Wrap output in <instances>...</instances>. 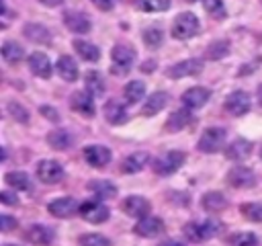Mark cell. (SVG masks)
<instances>
[{
  "label": "cell",
  "mask_w": 262,
  "mask_h": 246,
  "mask_svg": "<svg viewBox=\"0 0 262 246\" xmlns=\"http://www.w3.org/2000/svg\"><path fill=\"white\" fill-rule=\"evenodd\" d=\"M209 96H211L209 88H205V86H192V88H188L182 94V105L188 107V109H201L209 100Z\"/></svg>",
  "instance_id": "obj_18"
},
{
  "label": "cell",
  "mask_w": 262,
  "mask_h": 246,
  "mask_svg": "<svg viewBox=\"0 0 262 246\" xmlns=\"http://www.w3.org/2000/svg\"><path fill=\"white\" fill-rule=\"evenodd\" d=\"M47 211L55 217H72L74 213L80 211V205L72 197H59V199H53L51 203H47Z\"/></svg>",
  "instance_id": "obj_12"
},
{
  "label": "cell",
  "mask_w": 262,
  "mask_h": 246,
  "mask_svg": "<svg viewBox=\"0 0 262 246\" xmlns=\"http://www.w3.org/2000/svg\"><path fill=\"white\" fill-rule=\"evenodd\" d=\"M158 246H184L180 240H174V238H170V240H164V242H160Z\"/></svg>",
  "instance_id": "obj_47"
},
{
  "label": "cell",
  "mask_w": 262,
  "mask_h": 246,
  "mask_svg": "<svg viewBox=\"0 0 262 246\" xmlns=\"http://www.w3.org/2000/svg\"><path fill=\"white\" fill-rule=\"evenodd\" d=\"M143 94H145V84L141 80H131L129 84H125V100L127 102L135 105L143 98Z\"/></svg>",
  "instance_id": "obj_34"
},
{
  "label": "cell",
  "mask_w": 262,
  "mask_h": 246,
  "mask_svg": "<svg viewBox=\"0 0 262 246\" xmlns=\"http://www.w3.org/2000/svg\"><path fill=\"white\" fill-rule=\"evenodd\" d=\"M25 236H27V240H29L31 244H35V246H49V244L53 242V238H55L53 230L47 228V225H43V223H33V225L27 230Z\"/></svg>",
  "instance_id": "obj_17"
},
{
  "label": "cell",
  "mask_w": 262,
  "mask_h": 246,
  "mask_svg": "<svg viewBox=\"0 0 262 246\" xmlns=\"http://www.w3.org/2000/svg\"><path fill=\"white\" fill-rule=\"evenodd\" d=\"M23 55H25V51H23V47L18 43L4 41V45H2V57L6 59V64H18L23 59Z\"/></svg>",
  "instance_id": "obj_35"
},
{
  "label": "cell",
  "mask_w": 262,
  "mask_h": 246,
  "mask_svg": "<svg viewBox=\"0 0 262 246\" xmlns=\"http://www.w3.org/2000/svg\"><path fill=\"white\" fill-rule=\"evenodd\" d=\"M139 8L143 12H162L170 8V0H139Z\"/></svg>",
  "instance_id": "obj_40"
},
{
  "label": "cell",
  "mask_w": 262,
  "mask_h": 246,
  "mask_svg": "<svg viewBox=\"0 0 262 246\" xmlns=\"http://www.w3.org/2000/svg\"><path fill=\"white\" fill-rule=\"evenodd\" d=\"M196 33H199V18L192 12H182L174 18V25H172V37L174 39L186 41V39L194 37Z\"/></svg>",
  "instance_id": "obj_3"
},
{
  "label": "cell",
  "mask_w": 262,
  "mask_h": 246,
  "mask_svg": "<svg viewBox=\"0 0 262 246\" xmlns=\"http://www.w3.org/2000/svg\"><path fill=\"white\" fill-rule=\"evenodd\" d=\"M123 2H133V0H123Z\"/></svg>",
  "instance_id": "obj_50"
},
{
  "label": "cell",
  "mask_w": 262,
  "mask_h": 246,
  "mask_svg": "<svg viewBox=\"0 0 262 246\" xmlns=\"http://www.w3.org/2000/svg\"><path fill=\"white\" fill-rule=\"evenodd\" d=\"M37 178L45 184H55L63 178V168L55 162V160H41L37 164V170H35Z\"/></svg>",
  "instance_id": "obj_7"
},
{
  "label": "cell",
  "mask_w": 262,
  "mask_h": 246,
  "mask_svg": "<svg viewBox=\"0 0 262 246\" xmlns=\"http://www.w3.org/2000/svg\"><path fill=\"white\" fill-rule=\"evenodd\" d=\"M41 4H45V6H57V4H61V0H39Z\"/></svg>",
  "instance_id": "obj_48"
},
{
  "label": "cell",
  "mask_w": 262,
  "mask_h": 246,
  "mask_svg": "<svg viewBox=\"0 0 262 246\" xmlns=\"http://www.w3.org/2000/svg\"><path fill=\"white\" fill-rule=\"evenodd\" d=\"M57 68V74L66 80V82H76L78 80V64L72 55H61L55 64Z\"/></svg>",
  "instance_id": "obj_23"
},
{
  "label": "cell",
  "mask_w": 262,
  "mask_h": 246,
  "mask_svg": "<svg viewBox=\"0 0 262 246\" xmlns=\"http://www.w3.org/2000/svg\"><path fill=\"white\" fill-rule=\"evenodd\" d=\"M94 96L88 92V90H76L72 96H70V107L74 113L82 115V117H94Z\"/></svg>",
  "instance_id": "obj_8"
},
{
  "label": "cell",
  "mask_w": 262,
  "mask_h": 246,
  "mask_svg": "<svg viewBox=\"0 0 262 246\" xmlns=\"http://www.w3.org/2000/svg\"><path fill=\"white\" fill-rule=\"evenodd\" d=\"M74 49H76V53L84 59V61H98V57H100V49L94 45V43H90V41H84V39H76L74 41Z\"/></svg>",
  "instance_id": "obj_28"
},
{
  "label": "cell",
  "mask_w": 262,
  "mask_h": 246,
  "mask_svg": "<svg viewBox=\"0 0 262 246\" xmlns=\"http://www.w3.org/2000/svg\"><path fill=\"white\" fill-rule=\"evenodd\" d=\"M252 107V100H250V94L244 92V90H233L227 98H225V111L233 117H242L250 111Z\"/></svg>",
  "instance_id": "obj_6"
},
{
  "label": "cell",
  "mask_w": 262,
  "mask_h": 246,
  "mask_svg": "<svg viewBox=\"0 0 262 246\" xmlns=\"http://www.w3.org/2000/svg\"><path fill=\"white\" fill-rule=\"evenodd\" d=\"M29 68L39 78H49L51 76V61L43 51H33L29 55Z\"/></svg>",
  "instance_id": "obj_20"
},
{
  "label": "cell",
  "mask_w": 262,
  "mask_h": 246,
  "mask_svg": "<svg viewBox=\"0 0 262 246\" xmlns=\"http://www.w3.org/2000/svg\"><path fill=\"white\" fill-rule=\"evenodd\" d=\"M201 205H203L207 211L217 213V211H223V209L227 207V197H225L223 193H219V191H209V193L203 195Z\"/></svg>",
  "instance_id": "obj_27"
},
{
  "label": "cell",
  "mask_w": 262,
  "mask_h": 246,
  "mask_svg": "<svg viewBox=\"0 0 262 246\" xmlns=\"http://www.w3.org/2000/svg\"><path fill=\"white\" fill-rule=\"evenodd\" d=\"M90 2H92L98 10H104V12H106V10H111V8H113V4H115V0H90Z\"/></svg>",
  "instance_id": "obj_46"
},
{
  "label": "cell",
  "mask_w": 262,
  "mask_h": 246,
  "mask_svg": "<svg viewBox=\"0 0 262 246\" xmlns=\"http://www.w3.org/2000/svg\"><path fill=\"white\" fill-rule=\"evenodd\" d=\"M260 2H262V0H260Z\"/></svg>",
  "instance_id": "obj_53"
},
{
  "label": "cell",
  "mask_w": 262,
  "mask_h": 246,
  "mask_svg": "<svg viewBox=\"0 0 262 246\" xmlns=\"http://www.w3.org/2000/svg\"><path fill=\"white\" fill-rule=\"evenodd\" d=\"M143 41H145L147 47L158 49V47L162 45V41H164V33H162V29H158V27H147V29L143 31Z\"/></svg>",
  "instance_id": "obj_37"
},
{
  "label": "cell",
  "mask_w": 262,
  "mask_h": 246,
  "mask_svg": "<svg viewBox=\"0 0 262 246\" xmlns=\"http://www.w3.org/2000/svg\"><path fill=\"white\" fill-rule=\"evenodd\" d=\"M104 117H106L108 123L121 125V123L127 121V109H125L119 100L111 98V100H106V105H104Z\"/></svg>",
  "instance_id": "obj_24"
},
{
  "label": "cell",
  "mask_w": 262,
  "mask_h": 246,
  "mask_svg": "<svg viewBox=\"0 0 262 246\" xmlns=\"http://www.w3.org/2000/svg\"><path fill=\"white\" fill-rule=\"evenodd\" d=\"M84 82H86V90H88L92 96H100V94L104 92V88H106L104 78H102L98 72H94V70H90V72L86 74Z\"/></svg>",
  "instance_id": "obj_32"
},
{
  "label": "cell",
  "mask_w": 262,
  "mask_h": 246,
  "mask_svg": "<svg viewBox=\"0 0 262 246\" xmlns=\"http://www.w3.org/2000/svg\"><path fill=\"white\" fill-rule=\"evenodd\" d=\"M133 232H135L137 236H143V238H151V236H158V234H162V232H164V221H162L160 217H151V215H145V217H141V219L135 223Z\"/></svg>",
  "instance_id": "obj_16"
},
{
  "label": "cell",
  "mask_w": 262,
  "mask_h": 246,
  "mask_svg": "<svg viewBox=\"0 0 262 246\" xmlns=\"http://www.w3.org/2000/svg\"><path fill=\"white\" fill-rule=\"evenodd\" d=\"M4 180H6V184H8V187H12V189H16V191H27V193H31V191H33V180H31V178H29V174H27V172H23V170L6 172Z\"/></svg>",
  "instance_id": "obj_26"
},
{
  "label": "cell",
  "mask_w": 262,
  "mask_h": 246,
  "mask_svg": "<svg viewBox=\"0 0 262 246\" xmlns=\"http://www.w3.org/2000/svg\"><path fill=\"white\" fill-rule=\"evenodd\" d=\"M147 154L145 152H135V154H131V156H127L123 162H121V170L125 172V174H135V172H139L145 164H147Z\"/></svg>",
  "instance_id": "obj_29"
},
{
  "label": "cell",
  "mask_w": 262,
  "mask_h": 246,
  "mask_svg": "<svg viewBox=\"0 0 262 246\" xmlns=\"http://www.w3.org/2000/svg\"><path fill=\"white\" fill-rule=\"evenodd\" d=\"M111 150L108 148H104V146H98V144H94V146H88V148H84V160L90 164V166H94V168H102V166H106L108 162H111Z\"/></svg>",
  "instance_id": "obj_14"
},
{
  "label": "cell",
  "mask_w": 262,
  "mask_h": 246,
  "mask_svg": "<svg viewBox=\"0 0 262 246\" xmlns=\"http://www.w3.org/2000/svg\"><path fill=\"white\" fill-rule=\"evenodd\" d=\"M203 6L209 14L217 16V18H223L225 16V6H223V0H203Z\"/></svg>",
  "instance_id": "obj_42"
},
{
  "label": "cell",
  "mask_w": 262,
  "mask_h": 246,
  "mask_svg": "<svg viewBox=\"0 0 262 246\" xmlns=\"http://www.w3.org/2000/svg\"><path fill=\"white\" fill-rule=\"evenodd\" d=\"M258 100H260V105H262V84L258 86Z\"/></svg>",
  "instance_id": "obj_49"
},
{
  "label": "cell",
  "mask_w": 262,
  "mask_h": 246,
  "mask_svg": "<svg viewBox=\"0 0 262 246\" xmlns=\"http://www.w3.org/2000/svg\"><path fill=\"white\" fill-rule=\"evenodd\" d=\"M190 111H192V109H188V107L174 111V113L168 117V121H166V129H168L170 133H176V131H182L184 127H188V125L192 123V113H190Z\"/></svg>",
  "instance_id": "obj_19"
},
{
  "label": "cell",
  "mask_w": 262,
  "mask_h": 246,
  "mask_svg": "<svg viewBox=\"0 0 262 246\" xmlns=\"http://www.w3.org/2000/svg\"><path fill=\"white\" fill-rule=\"evenodd\" d=\"M201 72H203V61L190 57V59H182V61L170 66L166 74L170 78H186V76H199Z\"/></svg>",
  "instance_id": "obj_11"
},
{
  "label": "cell",
  "mask_w": 262,
  "mask_h": 246,
  "mask_svg": "<svg viewBox=\"0 0 262 246\" xmlns=\"http://www.w3.org/2000/svg\"><path fill=\"white\" fill-rule=\"evenodd\" d=\"M47 141L53 150H68L72 146V135L66 131V129H53L47 133Z\"/></svg>",
  "instance_id": "obj_31"
},
{
  "label": "cell",
  "mask_w": 262,
  "mask_h": 246,
  "mask_svg": "<svg viewBox=\"0 0 262 246\" xmlns=\"http://www.w3.org/2000/svg\"><path fill=\"white\" fill-rule=\"evenodd\" d=\"M6 246H14V244H6Z\"/></svg>",
  "instance_id": "obj_51"
},
{
  "label": "cell",
  "mask_w": 262,
  "mask_h": 246,
  "mask_svg": "<svg viewBox=\"0 0 262 246\" xmlns=\"http://www.w3.org/2000/svg\"><path fill=\"white\" fill-rule=\"evenodd\" d=\"M121 209H123L127 215L141 219V217L149 215V201L143 199V197H139V195H131V197H127V199L121 203Z\"/></svg>",
  "instance_id": "obj_15"
},
{
  "label": "cell",
  "mask_w": 262,
  "mask_h": 246,
  "mask_svg": "<svg viewBox=\"0 0 262 246\" xmlns=\"http://www.w3.org/2000/svg\"><path fill=\"white\" fill-rule=\"evenodd\" d=\"M252 154V141H248V139H244V137H235L231 144H229V148L225 150V156L229 158V160H244V158H248Z\"/></svg>",
  "instance_id": "obj_25"
},
{
  "label": "cell",
  "mask_w": 262,
  "mask_h": 246,
  "mask_svg": "<svg viewBox=\"0 0 262 246\" xmlns=\"http://www.w3.org/2000/svg\"><path fill=\"white\" fill-rule=\"evenodd\" d=\"M23 33L33 43H43V45H49L51 43V31L45 25H41V23H27L25 29H23Z\"/></svg>",
  "instance_id": "obj_21"
},
{
  "label": "cell",
  "mask_w": 262,
  "mask_h": 246,
  "mask_svg": "<svg viewBox=\"0 0 262 246\" xmlns=\"http://www.w3.org/2000/svg\"><path fill=\"white\" fill-rule=\"evenodd\" d=\"M223 144H225V129H221V127H209L199 137V150L205 154L219 152L223 148Z\"/></svg>",
  "instance_id": "obj_5"
},
{
  "label": "cell",
  "mask_w": 262,
  "mask_h": 246,
  "mask_svg": "<svg viewBox=\"0 0 262 246\" xmlns=\"http://www.w3.org/2000/svg\"><path fill=\"white\" fill-rule=\"evenodd\" d=\"M186 2H194V0H186Z\"/></svg>",
  "instance_id": "obj_52"
},
{
  "label": "cell",
  "mask_w": 262,
  "mask_h": 246,
  "mask_svg": "<svg viewBox=\"0 0 262 246\" xmlns=\"http://www.w3.org/2000/svg\"><path fill=\"white\" fill-rule=\"evenodd\" d=\"M135 49L131 45H125V43H119L113 47L111 51V57H113V66H111V72L115 76H125L131 68H133V61H135Z\"/></svg>",
  "instance_id": "obj_2"
},
{
  "label": "cell",
  "mask_w": 262,
  "mask_h": 246,
  "mask_svg": "<svg viewBox=\"0 0 262 246\" xmlns=\"http://www.w3.org/2000/svg\"><path fill=\"white\" fill-rule=\"evenodd\" d=\"M227 182L235 189H252L256 184V174L252 168L246 166H235L227 172Z\"/></svg>",
  "instance_id": "obj_10"
},
{
  "label": "cell",
  "mask_w": 262,
  "mask_h": 246,
  "mask_svg": "<svg viewBox=\"0 0 262 246\" xmlns=\"http://www.w3.org/2000/svg\"><path fill=\"white\" fill-rule=\"evenodd\" d=\"M166 105H168V92L156 90V92H151V94L147 96V100H145L141 113H143L145 117H154V115H158Z\"/></svg>",
  "instance_id": "obj_22"
},
{
  "label": "cell",
  "mask_w": 262,
  "mask_h": 246,
  "mask_svg": "<svg viewBox=\"0 0 262 246\" xmlns=\"http://www.w3.org/2000/svg\"><path fill=\"white\" fill-rule=\"evenodd\" d=\"M239 211L250 221H262V203H242Z\"/></svg>",
  "instance_id": "obj_38"
},
{
  "label": "cell",
  "mask_w": 262,
  "mask_h": 246,
  "mask_svg": "<svg viewBox=\"0 0 262 246\" xmlns=\"http://www.w3.org/2000/svg\"><path fill=\"white\" fill-rule=\"evenodd\" d=\"M184 160H186V154H184V152H180V150H170V152L164 154L162 158L154 160V170H156V174H160V176H170V174H174V172L184 164Z\"/></svg>",
  "instance_id": "obj_4"
},
{
  "label": "cell",
  "mask_w": 262,
  "mask_h": 246,
  "mask_svg": "<svg viewBox=\"0 0 262 246\" xmlns=\"http://www.w3.org/2000/svg\"><path fill=\"white\" fill-rule=\"evenodd\" d=\"M223 232V223L219 219H205V221H188L184 225V236L190 242H207L213 236Z\"/></svg>",
  "instance_id": "obj_1"
},
{
  "label": "cell",
  "mask_w": 262,
  "mask_h": 246,
  "mask_svg": "<svg viewBox=\"0 0 262 246\" xmlns=\"http://www.w3.org/2000/svg\"><path fill=\"white\" fill-rule=\"evenodd\" d=\"M80 246H111V240L102 234H84L80 236Z\"/></svg>",
  "instance_id": "obj_39"
},
{
  "label": "cell",
  "mask_w": 262,
  "mask_h": 246,
  "mask_svg": "<svg viewBox=\"0 0 262 246\" xmlns=\"http://www.w3.org/2000/svg\"><path fill=\"white\" fill-rule=\"evenodd\" d=\"M16 225H18L16 217H12V215H2V217H0V230H2V232H10V230H14Z\"/></svg>",
  "instance_id": "obj_43"
},
{
  "label": "cell",
  "mask_w": 262,
  "mask_h": 246,
  "mask_svg": "<svg viewBox=\"0 0 262 246\" xmlns=\"http://www.w3.org/2000/svg\"><path fill=\"white\" fill-rule=\"evenodd\" d=\"M227 53H229V41H223V39L211 43V45L207 47V51H205L207 59H223Z\"/></svg>",
  "instance_id": "obj_36"
},
{
  "label": "cell",
  "mask_w": 262,
  "mask_h": 246,
  "mask_svg": "<svg viewBox=\"0 0 262 246\" xmlns=\"http://www.w3.org/2000/svg\"><path fill=\"white\" fill-rule=\"evenodd\" d=\"M0 199H2L4 205H14V207L18 205V197H16V193H12V191H2Z\"/></svg>",
  "instance_id": "obj_45"
},
{
  "label": "cell",
  "mask_w": 262,
  "mask_h": 246,
  "mask_svg": "<svg viewBox=\"0 0 262 246\" xmlns=\"http://www.w3.org/2000/svg\"><path fill=\"white\" fill-rule=\"evenodd\" d=\"M260 240L254 232H235L227 238V246H258Z\"/></svg>",
  "instance_id": "obj_33"
},
{
  "label": "cell",
  "mask_w": 262,
  "mask_h": 246,
  "mask_svg": "<svg viewBox=\"0 0 262 246\" xmlns=\"http://www.w3.org/2000/svg\"><path fill=\"white\" fill-rule=\"evenodd\" d=\"M8 113H10V117H12L14 121H18V123H27V121H29V111H27L20 102H16V100H10V102H8Z\"/></svg>",
  "instance_id": "obj_41"
},
{
  "label": "cell",
  "mask_w": 262,
  "mask_h": 246,
  "mask_svg": "<svg viewBox=\"0 0 262 246\" xmlns=\"http://www.w3.org/2000/svg\"><path fill=\"white\" fill-rule=\"evenodd\" d=\"M63 23L72 33H80V35H86L92 27L90 18L84 12H78V10H66L63 12Z\"/></svg>",
  "instance_id": "obj_13"
},
{
  "label": "cell",
  "mask_w": 262,
  "mask_h": 246,
  "mask_svg": "<svg viewBox=\"0 0 262 246\" xmlns=\"http://www.w3.org/2000/svg\"><path fill=\"white\" fill-rule=\"evenodd\" d=\"M88 191H92L98 199H113L117 195V187L111 180H90Z\"/></svg>",
  "instance_id": "obj_30"
},
{
  "label": "cell",
  "mask_w": 262,
  "mask_h": 246,
  "mask_svg": "<svg viewBox=\"0 0 262 246\" xmlns=\"http://www.w3.org/2000/svg\"><path fill=\"white\" fill-rule=\"evenodd\" d=\"M39 113H41L45 119L53 121V123H57V121H59V115H57V113H55V109H53V107H49V105H41V107H39Z\"/></svg>",
  "instance_id": "obj_44"
},
{
  "label": "cell",
  "mask_w": 262,
  "mask_h": 246,
  "mask_svg": "<svg viewBox=\"0 0 262 246\" xmlns=\"http://www.w3.org/2000/svg\"><path fill=\"white\" fill-rule=\"evenodd\" d=\"M82 219H86L88 223H102L108 219V207L98 203V201H84L80 205V211Z\"/></svg>",
  "instance_id": "obj_9"
}]
</instances>
